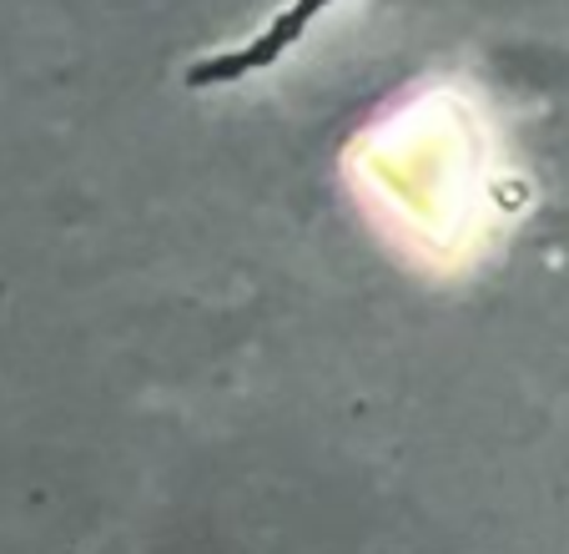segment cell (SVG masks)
Here are the masks:
<instances>
[{"instance_id":"1","label":"cell","mask_w":569,"mask_h":554,"mask_svg":"<svg viewBox=\"0 0 569 554\" xmlns=\"http://www.w3.org/2000/svg\"><path fill=\"white\" fill-rule=\"evenodd\" d=\"M333 6L338 0H292V6H282V11L272 16L258 36H252V41L197 61L192 71H187V86H232V81H242V76H252V71H268V66H278L282 56L308 36V26L318 21L322 11H333Z\"/></svg>"}]
</instances>
